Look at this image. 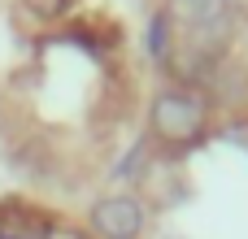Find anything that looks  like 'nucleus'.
Here are the masks:
<instances>
[{"mask_svg": "<svg viewBox=\"0 0 248 239\" xmlns=\"http://www.w3.org/2000/svg\"><path fill=\"white\" fill-rule=\"evenodd\" d=\"M201 126H205V105L196 96H187V91L157 96V105H153V131L166 144H187V139L201 135Z\"/></svg>", "mask_w": 248, "mask_h": 239, "instance_id": "nucleus-1", "label": "nucleus"}, {"mask_svg": "<svg viewBox=\"0 0 248 239\" xmlns=\"http://www.w3.org/2000/svg\"><path fill=\"white\" fill-rule=\"evenodd\" d=\"M92 231L105 239H135L144 231V209L131 196H105L92 205Z\"/></svg>", "mask_w": 248, "mask_h": 239, "instance_id": "nucleus-2", "label": "nucleus"}, {"mask_svg": "<svg viewBox=\"0 0 248 239\" xmlns=\"http://www.w3.org/2000/svg\"><path fill=\"white\" fill-rule=\"evenodd\" d=\"M179 13L196 35H222L227 26V0H179Z\"/></svg>", "mask_w": 248, "mask_h": 239, "instance_id": "nucleus-3", "label": "nucleus"}, {"mask_svg": "<svg viewBox=\"0 0 248 239\" xmlns=\"http://www.w3.org/2000/svg\"><path fill=\"white\" fill-rule=\"evenodd\" d=\"M22 4H26L35 17H57V13H65L70 0H22Z\"/></svg>", "mask_w": 248, "mask_h": 239, "instance_id": "nucleus-4", "label": "nucleus"}, {"mask_svg": "<svg viewBox=\"0 0 248 239\" xmlns=\"http://www.w3.org/2000/svg\"><path fill=\"white\" fill-rule=\"evenodd\" d=\"M235 4H240V9H244V13H248V0H235Z\"/></svg>", "mask_w": 248, "mask_h": 239, "instance_id": "nucleus-5", "label": "nucleus"}]
</instances>
